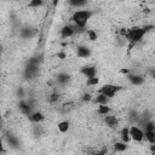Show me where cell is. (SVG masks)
<instances>
[{"mask_svg": "<svg viewBox=\"0 0 155 155\" xmlns=\"http://www.w3.org/2000/svg\"><path fill=\"white\" fill-rule=\"evenodd\" d=\"M57 57H58L59 59H64V58L67 57V54H65V52H58V53H57Z\"/></svg>", "mask_w": 155, "mask_h": 155, "instance_id": "obj_27", "label": "cell"}, {"mask_svg": "<svg viewBox=\"0 0 155 155\" xmlns=\"http://www.w3.org/2000/svg\"><path fill=\"white\" fill-rule=\"evenodd\" d=\"M0 119H1V113H0Z\"/></svg>", "mask_w": 155, "mask_h": 155, "instance_id": "obj_30", "label": "cell"}, {"mask_svg": "<svg viewBox=\"0 0 155 155\" xmlns=\"http://www.w3.org/2000/svg\"><path fill=\"white\" fill-rule=\"evenodd\" d=\"M154 28L153 24L149 25H144V27H132V28H122L120 30V35L121 38H124L126 40V42H130L131 45H134L139 41H142V39L144 38V35L150 31Z\"/></svg>", "mask_w": 155, "mask_h": 155, "instance_id": "obj_1", "label": "cell"}, {"mask_svg": "<svg viewBox=\"0 0 155 155\" xmlns=\"http://www.w3.org/2000/svg\"><path fill=\"white\" fill-rule=\"evenodd\" d=\"M86 84L88 86H97L99 84V78L98 76H94V78H90L86 80Z\"/></svg>", "mask_w": 155, "mask_h": 155, "instance_id": "obj_23", "label": "cell"}, {"mask_svg": "<svg viewBox=\"0 0 155 155\" xmlns=\"http://www.w3.org/2000/svg\"><path fill=\"white\" fill-rule=\"evenodd\" d=\"M97 105H108V103H109V98H107L105 96H103V94H101V93H97L96 94V97H93V99H92Z\"/></svg>", "mask_w": 155, "mask_h": 155, "instance_id": "obj_14", "label": "cell"}, {"mask_svg": "<svg viewBox=\"0 0 155 155\" xmlns=\"http://www.w3.org/2000/svg\"><path fill=\"white\" fill-rule=\"evenodd\" d=\"M45 2L42 0H31L30 2H28V6L29 7H33V8H36V7H41Z\"/></svg>", "mask_w": 155, "mask_h": 155, "instance_id": "obj_22", "label": "cell"}, {"mask_svg": "<svg viewBox=\"0 0 155 155\" xmlns=\"http://www.w3.org/2000/svg\"><path fill=\"white\" fill-rule=\"evenodd\" d=\"M58 99H59V94L58 93H52V94L48 96V102H51V103H54Z\"/></svg>", "mask_w": 155, "mask_h": 155, "instance_id": "obj_24", "label": "cell"}, {"mask_svg": "<svg viewBox=\"0 0 155 155\" xmlns=\"http://www.w3.org/2000/svg\"><path fill=\"white\" fill-rule=\"evenodd\" d=\"M81 99H82L84 102H91V101L93 99V97H92V94H91V93H84Z\"/></svg>", "mask_w": 155, "mask_h": 155, "instance_id": "obj_25", "label": "cell"}, {"mask_svg": "<svg viewBox=\"0 0 155 155\" xmlns=\"http://www.w3.org/2000/svg\"><path fill=\"white\" fill-rule=\"evenodd\" d=\"M92 11L91 10H75L71 15V22L75 27H78L81 30H86V24L92 17Z\"/></svg>", "mask_w": 155, "mask_h": 155, "instance_id": "obj_2", "label": "cell"}, {"mask_svg": "<svg viewBox=\"0 0 155 155\" xmlns=\"http://www.w3.org/2000/svg\"><path fill=\"white\" fill-rule=\"evenodd\" d=\"M29 121H31L33 124H40L45 120V115L41 111H33L29 116H28Z\"/></svg>", "mask_w": 155, "mask_h": 155, "instance_id": "obj_11", "label": "cell"}, {"mask_svg": "<svg viewBox=\"0 0 155 155\" xmlns=\"http://www.w3.org/2000/svg\"><path fill=\"white\" fill-rule=\"evenodd\" d=\"M4 151V143H2V140H1V138H0V154Z\"/></svg>", "mask_w": 155, "mask_h": 155, "instance_id": "obj_29", "label": "cell"}, {"mask_svg": "<svg viewBox=\"0 0 155 155\" xmlns=\"http://www.w3.org/2000/svg\"><path fill=\"white\" fill-rule=\"evenodd\" d=\"M104 119V122H105V125L109 127V128H117V126H119V120H117V117L115 116V115H111V114H108V115H105V116H103Z\"/></svg>", "mask_w": 155, "mask_h": 155, "instance_id": "obj_8", "label": "cell"}, {"mask_svg": "<svg viewBox=\"0 0 155 155\" xmlns=\"http://www.w3.org/2000/svg\"><path fill=\"white\" fill-rule=\"evenodd\" d=\"M76 54L79 58H87L91 56V48L85 45H80L76 47Z\"/></svg>", "mask_w": 155, "mask_h": 155, "instance_id": "obj_10", "label": "cell"}, {"mask_svg": "<svg viewBox=\"0 0 155 155\" xmlns=\"http://www.w3.org/2000/svg\"><path fill=\"white\" fill-rule=\"evenodd\" d=\"M6 142H7V144H8L11 148H13V149H18L19 145H21L19 139H18L16 136H13V134H7V136H6Z\"/></svg>", "mask_w": 155, "mask_h": 155, "instance_id": "obj_12", "label": "cell"}, {"mask_svg": "<svg viewBox=\"0 0 155 155\" xmlns=\"http://www.w3.org/2000/svg\"><path fill=\"white\" fill-rule=\"evenodd\" d=\"M69 5L71 7H75L78 10H81L82 7H85L87 5L86 0H69Z\"/></svg>", "mask_w": 155, "mask_h": 155, "instance_id": "obj_15", "label": "cell"}, {"mask_svg": "<svg viewBox=\"0 0 155 155\" xmlns=\"http://www.w3.org/2000/svg\"><path fill=\"white\" fill-rule=\"evenodd\" d=\"M92 155H105V151H104V150H101V151H96V153H93Z\"/></svg>", "mask_w": 155, "mask_h": 155, "instance_id": "obj_28", "label": "cell"}, {"mask_svg": "<svg viewBox=\"0 0 155 155\" xmlns=\"http://www.w3.org/2000/svg\"><path fill=\"white\" fill-rule=\"evenodd\" d=\"M17 96H18V98H21V99L24 98V90H23V87H19V88L17 90Z\"/></svg>", "mask_w": 155, "mask_h": 155, "instance_id": "obj_26", "label": "cell"}, {"mask_svg": "<svg viewBox=\"0 0 155 155\" xmlns=\"http://www.w3.org/2000/svg\"><path fill=\"white\" fill-rule=\"evenodd\" d=\"M120 136H121V142L124 143H128L131 140L130 138V132H128V127H124L120 132Z\"/></svg>", "mask_w": 155, "mask_h": 155, "instance_id": "obj_18", "label": "cell"}, {"mask_svg": "<svg viewBox=\"0 0 155 155\" xmlns=\"http://www.w3.org/2000/svg\"><path fill=\"white\" fill-rule=\"evenodd\" d=\"M56 80H57V82L59 85L64 86V85H67L70 81V75L67 74V73H58L57 76H56Z\"/></svg>", "mask_w": 155, "mask_h": 155, "instance_id": "obj_13", "label": "cell"}, {"mask_svg": "<svg viewBox=\"0 0 155 155\" xmlns=\"http://www.w3.org/2000/svg\"><path fill=\"white\" fill-rule=\"evenodd\" d=\"M128 132H130V138L133 142L140 143L144 140V132L139 125H132L131 127H128Z\"/></svg>", "mask_w": 155, "mask_h": 155, "instance_id": "obj_4", "label": "cell"}, {"mask_svg": "<svg viewBox=\"0 0 155 155\" xmlns=\"http://www.w3.org/2000/svg\"><path fill=\"white\" fill-rule=\"evenodd\" d=\"M127 80L133 85V86H140L144 84L145 79L144 76L139 75V74H136V73H128L127 74Z\"/></svg>", "mask_w": 155, "mask_h": 155, "instance_id": "obj_6", "label": "cell"}, {"mask_svg": "<svg viewBox=\"0 0 155 155\" xmlns=\"http://www.w3.org/2000/svg\"><path fill=\"white\" fill-rule=\"evenodd\" d=\"M69 126H70V124H69L68 121H61V122H58V125H57L58 131H59L61 133H65V132H68Z\"/></svg>", "mask_w": 155, "mask_h": 155, "instance_id": "obj_20", "label": "cell"}, {"mask_svg": "<svg viewBox=\"0 0 155 155\" xmlns=\"http://www.w3.org/2000/svg\"><path fill=\"white\" fill-rule=\"evenodd\" d=\"M127 149V143H124V142H116L114 143V150L117 151V153H124L125 150Z\"/></svg>", "mask_w": 155, "mask_h": 155, "instance_id": "obj_19", "label": "cell"}, {"mask_svg": "<svg viewBox=\"0 0 155 155\" xmlns=\"http://www.w3.org/2000/svg\"><path fill=\"white\" fill-rule=\"evenodd\" d=\"M110 111H111V108L109 105H98L97 107V114L98 115L105 116V115L110 114Z\"/></svg>", "mask_w": 155, "mask_h": 155, "instance_id": "obj_16", "label": "cell"}, {"mask_svg": "<svg viewBox=\"0 0 155 155\" xmlns=\"http://www.w3.org/2000/svg\"><path fill=\"white\" fill-rule=\"evenodd\" d=\"M122 87L119 86V85H114V84H107V85H103L102 87L98 88L97 93H101L103 96H105L107 98H113Z\"/></svg>", "mask_w": 155, "mask_h": 155, "instance_id": "obj_3", "label": "cell"}, {"mask_svg": "<svg viewBox=\"0 0 155 155\" xmlns=\"http://www.w3.org/2000/svg\"><path fill=\"white\" fill-rule=\"evenodd\" d=\"M80 73L86 79L94 78V76H97V67H94V65H85V67H82L80 69Z\"/></svg>", "mask_w": 155, "mask_h": 155, "instance_id": "obj_7", "label": "cell"}, {"mask_svg": "<svg viewBox=\"0 0 155 155\" xmlns=\"http://www.w3.org/2000/svg\"><path fill=\"white\" fill-rule=\"evenodd\" d=\"M86 36H87L88 40H91V41H96L97 38H98V34H97V31L93 30V29H86Z\"/></svg>", "mask_w": 155, "mask_h": 155, "instance_id": "obj_21", "label": "cell"}, {"mask_svg": "<svg viewBox=\"0 0 155 155\" xmlns=\"http://www.w3.org/2000/svg\"><path fill=\"white\" fill-rule=\"evenodd\" d=\"M144 132V139L149 142V144L155 143V131H143Z\"/></svg>", "mask_w": 155, "mask_h": 155, "instance_id": "obj_17", "label": "cell"}, {"mask_svg": "<svg viewBox=\"0 0 155 155\" xmlns=\"http://www.w3.org/2000/svg\"><path fill=\"white\" fill-rule=\"evenodd\" d=\"M35 34H36V29L34 27H31V25H24L19 30V36L22 39H24V40H28V39L34 38Z\"/></svg>", "mask_w": 155, "mask_h": 155, "instance_id": "obj_5", "label": "cell"}, {"mask_svg": "<svg viewBox=\"0 0 155 155\" xmlns=\"http://www.w3.org/2000/svg\"><path fill=\"white\" fill-rule=\"evenodd\" d=\"M73 35H75V31H74V27L73 24H65L62 27L61 29V36L63 39H68V38H71Z\"/></svg>", "mask_w": 155, "mask_h": 155, "instance_id": "obj_9", "label": "cell"}]
</instances>
